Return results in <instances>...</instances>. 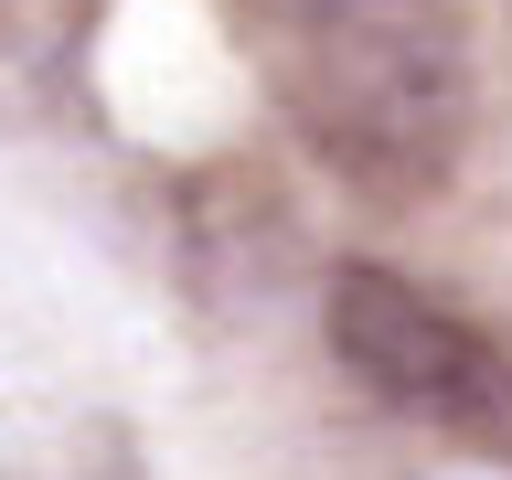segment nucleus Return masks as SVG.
<instances>
[{"label": "nucleus", "instance_id": "f257e3e1", "mask_svg": "<svg viewBox=\"0 0 512 480\" xmlns=\"http://www.w3.org/2000/svg\"><path fill=\"white\" fill-rule=\"evenodd\" d=\"M278 96L374 203H427L470 150V43L448 0H278Z\"/></svg>", "mask_w": 512, "mask_h": 480}, {"label": "nucleus", "instance_id": "f03ea898", "mask_svg": "<svg viewBox=\"0 0 512 480\" xmlns=\"http://www.w3.org/2000/svg\"><path fill=\"white\" fill-rule=\"evenodd\" d=\"M320 331L342 352V374L374 384L395 416H416V427L459 438L470 459L512 470V352L480 320H459L448 299H427L395 267H342L331 299H320Z\"/></svg>", "mask_w": 512, "mask_h": 480}, {"label": "nucleus", "instance_id": "7ed1b4c3", "mask_svg": "<svg viewBox=\"0 0 512 480\" xmlns=\"http://www.w3.org/2000/svg\"><path fill=\"white\" fill-rule=\"evenodd\" d=\"M267 11H278V0H267Z\"/></svg>", "mask_w": 512, "mask_h": 480}]
</instances>
